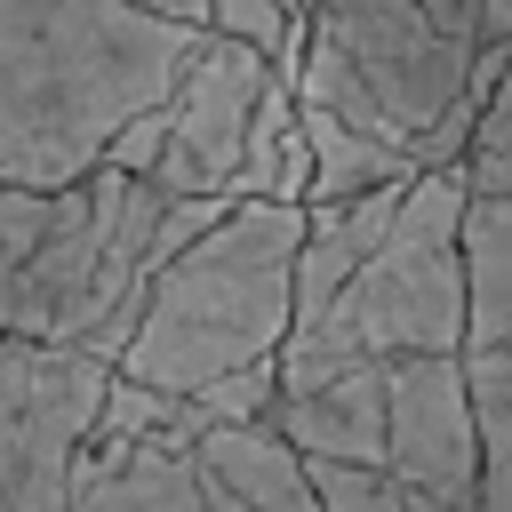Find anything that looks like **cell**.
I'll return each instance as SVG.
<instances>
[{
  "instance_id": "14",
  "label": "cell",
  "mask_w": 512,
  "mask_h": 512,
  "mask_svg": "<svg viewBox=\"0 0 512 512\" xmlns=\"http://www.w3.org/2000/svg\"><path fill=\"white\" fill-rule=\"evenodd\" d=\"M464 264H472V352H504L512 360V192H480L472 184Z\"/></svg>"
},
{
  "instance_id": "4",
  "label": "cell",
  "mask_w": 512,
  "mask_h": 512,
  "mask_svg": "<svg viewBox=\"0 0 512 512\" xmlns=\"http://www.w3.org/2000/svg\"><path fill=\"white\" fill-rule=\"evenodd\" d=\"M472 72L480 56L424 0H312L296 104H320L344 128L400 144L424 176H440L472 160V136L488 120Z\"/></svg>"
},
{
  "instance_id": "1",
  "label": "cell",
  "mask_w": 512,
  "mask_h": 512,
  "mask_svg": "<svg viewBox=\"0 0 512 512\" xmlns=\"http://www.w3.org/2000/svg\"><path fill=\"white\" fill-rule=\"evenodd\" d=\"M208 32L136 0H0V176L72 192L160 112Z\"/></svg>"
},
{
  "instance_id": "2",
  "label": "cell",
  "mask_w": 512,
  "mask_h": 512,
  "mask_svg": "<svg viewBox=\"0 0 512 512\" xmlns=\"http://www.w3.org/2000/svg\"><path fill=\"white\" fill-rule=\"evenodd\" d=\"M176 192L160 176L96 168L72 192H32L0 176V336L96 352L120 368L152 280L168 272Z\"/></svg>"
},
{
  "instance_id": "11",
  "label": "cell",
  "mask_w": 512,
  "mask_h": 512,
  "mask_svg": "<svg viewBox=\"0 0 512 512\" xmlns=\"http://www.w3.org/2000/svg\"><path fill=\"white\" fill-rule=\"evenodd\" d=\"M408 192H416V184H384V192H360V200L312 208V232H304V256H296V336L320 328V312L352 288V272L392 240Z\"/></svg>"
},
{
  "instance_id": "16",
  "label": "cell",
  "mask_w": 512,
  "mask_h": 512,
  "mask_svg": "<svg viewBox=\"0 0 512 512\" xmlns=\"http://www.w3.org/2000/svg\"><path fill=\"white\" fill-rule=\"evenodd\" d=\"M472 56H504L512 64V0H424Z\"/></svg>"
},
{
  "instance_id": "5",
  "label": "cell",
  "mask_w": 512,
  "mask_h": 512,
  "mask_svg": "<svg viewBox=\"0 0 512 512\" xmlns=\"http://www.w3.org/2000/svg\"><path fill=\"white\" fill-rule=\"evenodd\" d=\"M472 168L416 176L392 240L352 272V288L320 312V328L288 336L280 392H312L352 368H408V360H464L472 352V264H464Z\"/></svg>"
},
{
  "instance_id": "10",
  "label": "cell",
  "mask_w": 512,
  "mask_h": 512,
  "mask_svg": "<svg viewBox=\"0 0 512 512\" xmlns=\"http://www.w3.org/2000/svg\"><path fill=\"white\" fill-rule=\"evenodd\" d=\"M192 472H200V496L216 512H328L320 504V480L312 464L280 440V424H216L192 440Z\"/></svg>"
},
{
  "instance_id": "17",
  "label": "cell",
  "mask_w": 512,
  "mask_h": 512,
  "mask_svg": "<svg viewBox=\"0 0 512 512\" xmlns=\"http://www.w3.org/2000/svg\"><path fill=\"white\" fill-rule=\"evenodd\" d=\"M472 184L480 192H512V72H504V88L488 96V120H480V136H472Z\"/></svg>"
},
{
  "instance_id": "9",
  "label": "cell",
  "mask_w": 512,
  "mask_h": 512,
  "mask_svg": "<svg viewBox=\"0 0 512 512\" xmlns=\"http://www.w3.org/2000/svg\"><path fill=\"white\" fill-rule=\"evenodd\" d=\"M272 424L304 464L384 472L392 464V368H352V376H328L312 392H280Z\"/></svg>"
},
{
  "instance_id": "3",
  "label": "cell",
  "mask_w": 512,
  "mask_h": 512,
  "mask_svg": "<svg viewBox=\"0 0 512 512\" xmlns=\"http://www.w3.org/2000/svg\"><path fill=\"white\" fill-rule=\"evenodd\" d=\"M312 208L296 200H240L200 248H184L120 352V376L168 400H200L248 368H272L296 336V256Z\"/></svg>"
},
{
  "instance_id": "15",
  "label": "cell",
  "mask_w": 512,
  "mask_h": 512,
  "mask_svg": "<svg viewBox=\"0 0 512 512\" xmlns=\"http://www.w3.org/2000/svg\"><path fill=\"white\" fill-rule=\"evenodd\" d=\"M216 32H224V40H248V48L296 88L304 48H312V24H304L288 0H216Z\"/></svg>"
},
{
  "instance_id": "6",
  "label": "cell",
  "mask_w": 512,
  "mask_h": 512,
  "mask_svg": "<svg viewBox=\"0 0 512 512\" xmlns=\"http://www.w3.org/2000/svg\"><path fill=\"white\" fill-rule=\"evenodd\" d=\"M112 360L0 336V512H80V464L112 400Z\"/></svg>"
},
{
  "instance_id": "8",
  "label": "cell",
  "mask_w": 512,
  "mask_h": 512,
  "mask_svg": "<svg viewBox=\"0 0 512 512\" xmlns=\"http://www.w3.org/2000/svg\"><path fill=\"white\" fill-rule=\"evenodd\" d=\"M408 496L480 512V408L464 360H408L392 368V464Z\"/></svg>"
},
{
  "instance_id": "13",
  "label": "cell",
  "mask_w": 512,
  "mask_h": 512,
  "mask_svg": "<svg viewBox=\"0 0 512 512\" xmlns=\"http://www.w3.org/2000/svg\"><path fill=\"white\" fill-rule=\"evenodd\" d=\"M296 120H304V144H312V208H336V200H360V192H384V184H416L424 176L400 144H376V136L344 128L320 104H296Z\"/></svg>"
},
{
  "instance_id": "12",
  "label": "cell",
  "mask_w": 512,
  "mask_h": 512,
  "mask_svg": "<svg viewBox=\"0 0 512 512\" xmlns=\"http://www.w3.org/2000/svg\"><path fill=\"white\" fill-rule=\"evenodd\" d=\"M80 512H216L200 496V472L184 448H96L88 440V464H80Z\"/></svg>"
},
{
  "instance_id": "7",
  "label": "cell",
  "mask_w": 512,
  "mask_h": 512,
  "mask_svg": "<svg viewBox=\"0 0 512 512\" xmlns=\"http://www.w3.org/2000/svg\"><path fill=\"white\" fill-rule=\"evenodd\" d=\"M272 64L248 48V40H224L208 32V48L192 56L184 88L168 96V152H160V184L176 200H240V176H248V136H256V112L272 96Z\"/></svg>"
}]
</instances>
